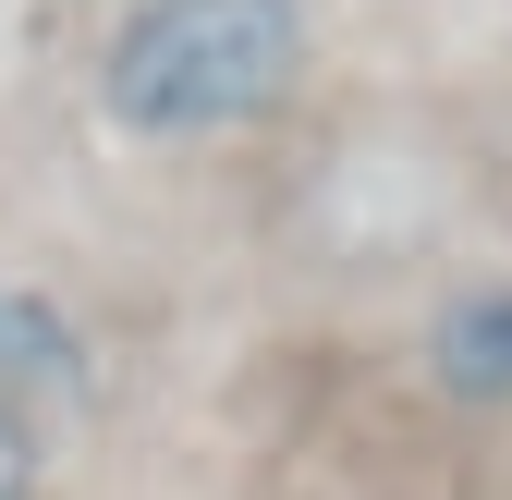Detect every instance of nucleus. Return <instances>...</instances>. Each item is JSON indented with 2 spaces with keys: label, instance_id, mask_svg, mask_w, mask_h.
Masks as SVG:
<instances>
[{
  "label": "nucleus",
  "instance_id": "4",
  "mask_svg": "<svg viewBox=\"0 0 512 500\" xmlns=\"http://www.w3.org/2000/svg\"><path fill=\"white\" fill-rule=\"evenodd\" d=\"M49 476V440H25V427H0V500H37Z\"/></svg>",
  "mask_w": 512,
  "mask_h": 500
},
{
  "label": "nucleus",
  "instance_id": "1",
  "mask_svg": "<svg viewBox=\"0 0 512 500\" xmlns=\"http://www.w3.org/2000/svg\"><path fill=\"white\" fill-rule=\"evenodd\" d=\"M317 61L305 0H135L98 49V110L147 147H220L281 122Z\"/></svg>",
  "mask_w": 512,
  "mask_h": 500
},
{
  "label": "nucleus",
  "instance_id": "3",
  "mask_svg": "<svg viewBox=\"0 0 512 500\" xmlns=\"http://www.w3.org/2000/svg\"><path fill=\"white\" fill-rule=\"evenodd\" d=\"M415 366H427L439 403H464V415H512V281H464V293L427 318Z\"/></svg>",
  "mask_w": 512,
  "mask_h": 500
},
{
  "label": "nucleus",
  "instance_id": "2",
  "mask_svg": "<svg viewBox=\"0 0 512 500\" xmlns=\"http://www.w3.org/2000/svg\"><path fill=\"white\" fill-rule=\"evenodd\" d=\"M86 403H98V354H86V330H74V305L0 281V427L49 440V427H74Z\"/></svg>",
  "mask_w": 512,
  "mask_h": 500
}]
</instances>
